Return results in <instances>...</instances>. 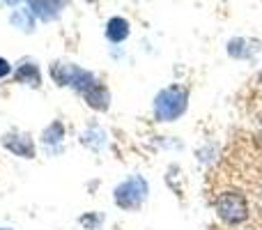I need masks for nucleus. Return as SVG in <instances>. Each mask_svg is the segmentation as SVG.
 I'll list each match as a JSON object with an SVG mask.
<instances>
[{
    "label": "nucleus",
    "mask_w": 262,
    "mask_h": 230,
    "mask_svg": "<svg viewBox=\"0 0 262 230\" xmlns=\"http://www.w3.org/2000/svg\"><path fill=\"white\" fill-rule=\"evenodd\" d=\"M106 37H108V41H113V44L124 41L129 37V21L122 16L108 18V23H106Z\"/></svg>",
    "instance_id": "0eeeda50"
},
{
    "label": "nucleus",
    "mask_w": 262,
    "mask_h": 230,
    "mask_svg": "<svg viewBox=\"0 0 262 230\" xmlns=\"http://www.w3.org/2000/svg\"><path fill=\"white\" fill-rule=\"evenodd\" d=\"M90 3H92V0H90Z\"/></svg>",
    "instance_id": "a211bd4d"
},
{
    "label": "nucleus",
    "mask_w": 262,
    "mask_h": 230,
    "mask_svg": "<svg viewBox=\"0 0 262 230\" xmlns=\"http://www.w3.org/2000/svg\"><path fill=\"white\" fill-rule=\"evenodd\" d=\"M260 200H262V196H260Z\"/></svg>",
    "instance_id": "f3484780"
},
{
    "label": "nucleus",
    "mask_w": 262,
    "mask_h": 230,
    "mask_svg": "<svg viewBox=\"0 0 262 230\" xmlns=\"http://www.w3.org/2000/svg\"><path fill=\"white\" fill-rule=\"evenodd\" d=\"M0 230H7V228H0Z\"/></svg>",
    "instance_id": "dca6fc26"
},
{
    "label": "nucleus",
    "mask_w": 262,
    "mask_h": 230,
    "mask_svg": "<svg viewBox=\"0 0 262 230\" xmlns=\"http://www.w3.org/2000/svg\"><path fill=\"white\" fill-rule=\"evenodd\" d=\"M186 90L184 88H166L157 95L154 99V115H157L159 122H170V120H177L182 113L186 111Z\"/></svg>",
    "instance_id": "f03ea898"
},
{
    "label": "nucleus",
    "mask_w": 262,
    "mask_h": 230,
    "mask_svg": "<svg viewBox=\"0 0 262 230\" xmlns=\"http://www.w3.org/2000/svg\"><path fill=\"white\" fill-rule=\"evenodd\" d=\"M51 76H53V81L58 86H69L74 90H78L81 95H85L92 86H97L95 76L90 72L76 67V65H69V62H55L51 67Z\"/></svg>",
    "instance_id": "7ed1b4c3"
},
{
    "label": "nucleus",
    "mask_w": 262,
    "mask_h": 230,
    "mask_svg": "<svg viewBox=\"0 0 262 230\" xmlns=\"http://www.w3.org/2000/svg\"><path fill=\"white\" fill-rule=\"evenodd\" d=\"M9 72H12V67H9V62H7V60H5V58H0V78H5Z\"/></svg>",
    "instance_id": "4468645a"
},
{
    "label": "nucleus",
    "mask_w": 262,
    "mask_h": 230,
    "mask_svg": "<svg viewBox=\"0 0 262 230\" xmlns=\"http://www.w3.org/2000/svg\"><path fill=\"white\" fill-rule=\"evenodd\" d=\"M3 145L9 150V152L16 154V157H23V159L35 157V145H32V138L28 134H16V131L5 134L3 136Z\"/></svg>",
    "instance_id": "39448f33"
},
{
    "label": "nucleus",
    "mask_w": 262,
    "mask_h": 230,
    "mask_svg": "<svg viewBox=\"0 0 262 230\" xmlns=\"http://www.w3.org/2000/svg\"><path fill=\"white\" fill-rule=\"evenodd\" d=\"M0 3H7V5H14V3H18V0H0Z\"/></svg>",
    "instance_id": "2eb2a0df"
},
{
    "label": "nucleus",
    "mask_w": 262,
    "mask_h": 230,
    "mask_svg": "<svg viewBox=\"0 0 262 230\" xmlns=\"http://www.w3.org/2000/svg\"><path fill=\"white\" fill-rule=\"evenodd\" d=\"M62 134H64L62 124H60V122H53V124H51L49 129L44 131V143H46V145H49V143H60Z\"/></svg>",
    "instance_id": "9b49d317"
},
{
    "label": "nucleus",
    "mask_w": 262,
    "mask_h": 230,
    "mask_svg": "<svg viewBox=\"0 0 262 230\" xmlns=\"http://www.w3.org/2000/svg\"><path fill=\"white\" fill-rule=\"evenodd\" d=\"M85 101H88V106H92L95 111H106L108 109V101H111V95H108V90H106L101 83H97V86H92L90 90L85 92Z\"/></svg>",
    "instance_id": "6e6552de"
},
{
    "label": "nucleus",
    "mask_w": 262,
    "mask_h": 230,
    "mask_svg": "<svg viewBox=\"0 0 262 230\" xmlns=\"http://www.w3.org/2000/svg\"><path fill=\"white\" fill-rule=\"evenodd\" d=\"M12 26L21 28L23 32H32V28H35V14H32L30 9H14Z\"/></svg>",
    "instance_id": "9d476101"
},
{
    "label": "nucleus",
    "mask_w": 262,
    "mask_h": 230,
    "mask_svg": "<svg viewBox=\"0 0 262 230\" xmlns=\"http://www.w3.org/2000/svg\"><path fill=\"white\" fill-rule=\"evenodd\" d=\"M28 5L35 16H39L41 21H51L64 7V0H28Z\"/></svg>",
    "instance_id": "423d86ee"
},
{
    "label": "nucleus",
    "mask_w": 262,
    "mask_h": 230,
    "mask_svg": "<svg viewBox=\"0 0 262 230\" xmlns=\"http://www.w3.org/2000/svg\"><path fill=\"white\" fill-rule=\"evenodd\" d=\"M99 221H101V219L95 217V214H92V217H81V223H83V226H85V228H92V230L99 226Z\"/></svg>",
    "instance_id": "ddd939ff"
},
{
    "label": "nucleus",
    "mask_w": 262,
    "mask_h": 230,
    "mask_svg": "<svg viewBox=\"0 0 262 230\" xmlns=\"http://www.w3.org/2000/svg\"><path fill=\"white\" fill-rule=\"evenodd\" d=\"M14 81L28 83V86H32V88H39V83H41L39 67H37L35 62H23L21 67L16 69V74H14Z\"/></svg>",
    "instance_id": "1a4fd4ad"
},
{
    "label": "nucleus",
    "mask_w": 262,
    "mask_h": 230,
    "mask_svg": "<svg viewBox=\"0 0 262 230\" xmlns=\"http://www.w3.org/2000/svg\"><path fill=\"white\" fill-rule=\"evenodd\" d=\"M147 198V182L143 177H131L115 189V205L122 210H138Z\"/></svg>",
    "instance_id": "20e7f679"
},
{
    "label": "nucleus",
    "mask_w": 262,
    "mask_h": 230,
    "mask_svg": "<svg viewBox=\"0 0 262 230\" xmlns=\"http://www.w3.org/2000/svg\"><path fill=\"white\" fill-rule=\"evenodd\" d=\"M244 44H246L244 39H235V41H230V49H228V53L235 55V58H246V55H249V51L244 49Z\"/></svg>",
    "instance_id": "f8f14e48"
},
{
    "label": "nucleus",
    "mask_w": 262,
    "mask_h": 230,
    "mask_svg": "<svg viewBox=\"0 0 262 230\" xmlns=\"http://www.w3.org/2000/svg\"><path fill=\"white\" fill-rule=\"evenodd\" d=\"M212 205L216 210L219 219L230 228H244L253 221V198L242 189L237 182H232L230 177H216V189L212 194Z\"/></svg>",
    "instance_id": "f257e3e1"
}]
</instances>
